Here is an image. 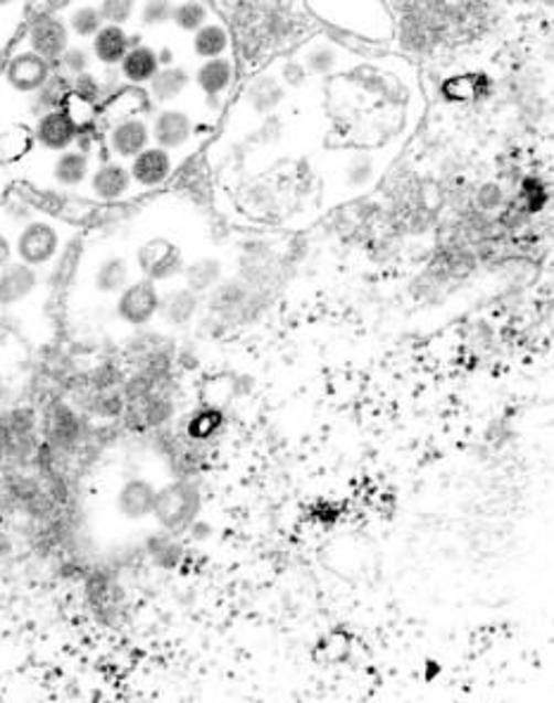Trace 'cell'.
I'll list each match as a JSON object with an SVG mask.
<instances>
[{"label":"cell","instance_id":"obj_1","mask_svg":"<svg viewBox=\"0 0 554 703\" xmlns=\"http://www.w3.org/2000/svg\"><path fill=\"white\" fill-rule=\"evenodd\" d=\"M12 257L45 271L67 243V226L51 214H34L10 236Z\"/></svg>","mask_w":554,"mask_h":703},{"label":"cell","instance_id":"obj_2","mask_svg":"<svg viewBox=\"0 0 554 703\" xmlns=\"http://www.w3.org/2000/svg\"><path fill=\"white\" fill-rule=\"evenodd\" d=\"M200 488L187 476H177L167 486L158 488L156 509H152V521L158 528L169 530V533L181 535L191 530L200 513Z\"/></svg>","mask_w":554,"mask_h":703},{"label":"cell","instance_id":"obj_3","mask_svg":"<svg viewBox=\"0 0 554 703\" xmlns=\"http://www.w3.org/2000/svg\"><path fill=\"white\" fill-rule=\"evenodd\" d=\"M41 440L57 455H74L88 440L86 414L65 400H51L39 418Z\"/></svg>","mask_w":554,"mask_h":703},{"label":"cell","instance_id":"obj_4","mask_svg":"<svg viewBox=\"0 0 554 703\" xmlns=\"http://www.w3.org/2000/svg\"><path fill=\"white\" fill-rule=\"evenodd\" d=\"M131 262L138 276L164 286L174 284L181 276L183 267H187V255H183V247L177 241L167 236H150L143 243H138Z\"/></svg>","mask_w":554,"mask_h":703},{"label":"cell","instance_id":"obj_5","mask_svg":"<svg viewBox=\"0 0 554 703\" xmlns=\"http://www.w3.org/2000/svg\"><path fill=\"white\" fill-rule=\"evenodd\" d=\"M79 195L88 202H94V205L110 207L131 200L134 195H138V191L131 181L129 164L115 158H105L90 169Z\"/></svg>","mask_w":554,"mask_h":703},{"label":"cell","instance_id":"obj_6","mask_svg":"<svg viewBox=\"0 0 554 703\" xmlns=\"http://www.w3.org/2000/svg\"><path fill=\"white\" fill-rule=\"evenodd\" d=\"M160 292L162 288L152 280L138 276L131 278L129 284L121 288V292L115 295L113 315L119 323H125L127 328H146L152 326L158 319L160 309Z\"/></svg>","mask_w":554,"mask_h":703},{"label":"cell","instance_id":"obj_7","mask_svg":"<svg viewBox=\"0 0 554 703\" xmlns=\"http://www.w3.org/2000/svg\"><path fill=\"white\" fill-rule=\"evenodd\" d=\"M72 43L70 26L65 22V14H60L55 10L39 12L32 22L26 24L24 36H22V49L32 51L41 55L49 62H57V57L65 53L67 45Z\"/></svg>","mask_w":554,"mask_h":703},{"label":"cell","instance_id":"obj_8","mask_svg":"<svg viewBox=\"0 0 554 703\" xmlns=\"http://www.w3.org/2000/svg\"><path fill=\"white\" fill-rule=\"evenodd\" d=\"M127 164H129V174L138 193L164 189V185L174 179L177 167H179L177 152H169L156 143L143 148Z\"/></svg>","mask_w":554,"mask_h":703},{"label":"cell","instance_id":"obj_9","mask_svg":"<svg viewBox=\"0 0 554 703\" xmlns=\"http://www.w3.org/2000/svg\"><path fill=\"white\" fill-rule=\"evenodd\" d=\"M53 62L43 60L41 55L20 49L18 53H12L3 67V84L14 93V96H32L34 90H39L49 76L53 74Z\"/></svg>","mask_w":554,"mask_h":703},{"label":"cell","instance_id":"obj_10","mask_svg":"<svg viewBox=\"0 0 554 703\" xmlns=\"http://www.w3.org/2000/svg\"><path fill=\"white\" fill-rule=\"evenodd\" d=\"M150 140V121L141 115H129L115 119L103 134V146L107 158L129 162L138 152L148 148Z\"/></svg>","mask_w":554,"mask_h":703},{"label":"cell","instance_id":"obj_11","mask_svg":"<svg viewBox=\"0 0 554 703\" xmlns=\"http://www.w3.org/2000/svg\"><path fill=\"white\" fill-rule=\"evenodd\" d=\"M32 143L41 152H63L76 143V136H79V124L72 117L70 109L63 105L57 109H51L41 117L34 119L32 124Z\"/></svg>","mask_w":554,"mask_h":703},{"label":"cell","instance_id":"obj_12","mask_svg":"<svg viewBox=\"0 0 554 703\" xmlns=\"http://www.w3.org/2000/svg\"><path fill=\"white\" fill-rule=\"evenodd\" d=\"M193 136H195V121L187 109L181 107L164 105L158 109L156 117H152L150 121V140L169 152L187 150Z\"/></svg>","mask_w":554,"mask_h":703},{"label":"cell","instance_id":"obj_13","mask_svg":"<svg viewBox=\"0 0 554 703\" xmlns=\"http://www.w3.org/2000/svg\"><path fill=\"white\" fill-rule=\"evenodd\" d=\"M43 288L39 269L20 259H10L0 267V309H18Z\"/></svg>","mask_w":554,"mask_h":703},{"label":"cell","instance_id":"obj_14","mask_svg":"<svg viewBox=\"0 0 554 703\" xmlns=\"http://www.w3.org/2000/svg\"><path fill=\"white\" fill-rule=\"evenodd\" d=\"M158 486L150 478L134 476L127 478L115 492V513L127 523H143L152 519V509H156Z\"/></svg>","mask_w":554,"mask_h":703},{"label":"cell","instance_id":"obj_15","mask_svg":"<svg viewBox=\"0 0 554 703\" xmlns=\"http://www.w3.org/2000/svg\"><path fill=\"white\" fill-rule=\"evenodd\" d=\"M94 169V158L79 148H67L63 152H53L49 162V183L51 191L57 193H79Z\"/></svg>","mask_w":554,"mask_h":703},{"label":"cell","instance_id":"obj_16","mask_svg":"<svg viewBox=\"0 0 554 703\" xmlns=\"http://www.w3.org/2000/svg\"><path fill=\"white\" fill-rule=\"evenodd\" d=\"M203 307V295H198L189 286H169L160 292V309L158 319L169 331H181L191 326Z\"/></svg>","mask_w":554,"mask_h":703},{"label":"cell","instance_id":"obj_17","mask_svg":"<svg viewBox=\"0 0 554 703\" xmlns=\"http://www.w3.org/2000/svg\"><path fill=\"white\" fill-rule=\"evenodd\" d=\"M131 278H134V262L121 253H107L94 264V267H90L88 286H90V292L98 295V298L115 300V295L121 292V288H125Z\"/></svg>","mask_w":554,"mask_h":703},{"label":"cell","instance_id":"obj_18","mask_svg":"<svg viewBox=\"0 0 554 703\" xmlns=\"http://www.w3.org/2000/svg\"><path fill=\"white\" fill-rule=\"evenodd\" d=\"M193 82L207 103H217L224 98L236 82V62L231 55H220L210 60H200V65L193 72Z\"/></svg>","mask_w":554,"mask_h":703},{"label":"cell","instance_id":"obj_19","mask_svg":"<svg viewBox=\"0 0 554 703\" xmlns=\"http://www.w3.org/2000/svg\"><path fill=\"white\" fill-rule=\"evenodd\" d=\"M86 599L94 606V611L100 618L119 616V608L125 604V589L117 583V577L107 571H90L86 575Z\"/></svg>","mask_w":554,"mask_h":703},{"label":"cell","instance_id":"obj_20","mask_svg":"<svg viewBox=\"0 0 554 703\" xmlns=\"http://www.w3.org/2000/svg\"><path fill=\"white\" fill-rule=\"evenodd\" d=\"M160 67L162 65L158 57V49H152V45L148 43H138V45H131L127 55L121 57V62L117 65V74L121 84H127L131 88H146Z\"/></svg>","mask_w":554,"mask_h":703},{"label":"cell","instance_id":"obj_21","mask_svg":"<svg viewBox=\"0 0 554 703\" xmlns=\"http://www.w3.org/2000/svg\"><path fill=\"white\" fill-rule=\"evenodd\" d=\"M88 49L90 55H94V62H98L103 70H115L131 49L129 31L127 26L119 24H103L96 31V36L88 41Z\"/></svg>","mask_w":554,"mask_h":703},{"label":"cell","instance_id":"obj_22","mask_svg":"<svg viewBox=\"0 0 554 703\" xmlns=\"http://www.w3.org/2000/svg\"><path fill=\"white\" fill-rule=\"evenodd\" d=\"M193 82V74L183 67V65H167V67H160L158 74L152 76V79L148 82L146 86V96L152 105H172L174 100H179L183 93L189 90Z\"/></svg>","mask_w":554,"mask_h":703},{"label":"cell","instance_id":"obj_23","mask_svg":"<svg viewBox=\"0 0 554 703\" xmlns=\"http://www.w3.org/2000/svg\"><path fill=\"white\" fill-rule=\"evenodd\" d=\"M125 393L119 387H103V390H86L79 400V409L88 416L96 418L100 424H115V420H121V414H125Z\"/></svg>","mask_w":554,"mask_h":703},{"label":"cell","instance_id":"obj_24","mask_svg":"<svg viewBox=\"0 0 554 703\" xmlns=\"http://www.w3.org/2000/svg\"><path fill=\"white\" fill-rule=\"evenodd\" d=\"M70 98V79L65 74H60L57 70H53V74L49 76V82H45L39 90H34L32 96L24 98V105H26V115L36 119L45 113H51V109H57L63 107Z\"/></svg>","mask_w":554,"mask_h":703},{"label":"cell","instance_id":"obj_25","mask_svg":"<svg viewBox=\"0 0 554 703\" xmlns=\"http://www.w3.org/2000/svg\"><path fill=\"white\" fill-rule=\"evenodd\" d=\"M191 51L198 60H210L228 55L231 51V31L224 22L210 20L200 26L195 34H191Z\"/></svg>","mask_w":554,"mask_h":703},{"label":"cell","instance_id":"obj_26","mask_svg":"<svg viewBox=\"0 0 554 703\" xmlns=\"http://www.w3.org/2000/svg\"><path fill=\"white\" fill-rule=\"evenodd\" d=\"M224 264L217 257H198L193 262H187V267L181 271L183 286H189L198 295H205L222 284Z\"/></svg>","mask_w":554,"mask_h":703},{"label":"cell","instance_id":"obj_27","mask_svg":"<svg viewBox=\"0 0 554 703\" xmlns=\"http://www.w3.org/2000/svg\"><path fill=\"white\" fill-rule=\"evenodd\" d=\"M286 98V88L279 82V76H257V79L245 90V103H248L251 113L257 117L269 115L271 109L281 105Z\"/></svg>","mask_w":554,"mask_h":703},{"label":"cell","instance_id":"obj_28","mask_svg":"<svg viewBox=\"0 0 554 703\" xmlns=\"http://www.w3.org/2000/svg\"><path fill=\"white\" fill-rule=\"evenodd\" d=\"M65 22L70 26V34L76 41H90L96 31L105 24L98 3H74L65 12Z\"/></svg>","mask_w":554,"mask_h":703},{"label":"cell","instance_id":"obj_29","mask_svg":"<svg viewBox=\"0 0 554 703\" xmlns=\"http://www.w3.org/2000/svg\"><path fill=\"white\" fill-rule=\"evenodd\" d=\"M300 60H302V65L307 67V72H310V76H329V74L341 70L345 55L333 43H315L305 51V55Z\"/></svg>","mask_w":554,"mask_h":703},{"label":"cell","instance_id":"obj_30","mask_svg":"<svg viewBox=\"0 0 554 703\" xmlns=\"http://www.w3.org/2000/svg\"><path fill=\"white\" fill-rule=\"evenodd\" d=\"M143 550L152 564L160 566V568H174L181 561V544H179L177 535L169 533V530H162V528L158 530V533L146 537Z\"/></svg>","mask_w":554,"mask_h":703},{"label":"cell","instance_id":"obj_31","mask_svg":"<svg viewBox=\"0 0 554 703\" xmlns=\"http://www.w3.org/2000/svg\"><path fill=\"white\" fill-rule=\"evenodd\" d=\"M210 8L205 0H179L172 10V22L183 34H195V31L210 22Z\"/></svg>","mask_w":554,"mask_h":703},{"label":"cell","instance_id":"obj_32","mask_svg":"<svg viewBox=\"0 0 554 703\" xmlns=\"http://www.w3.org/2000/svg\"><path fill=\"white\" fill-rule=\"evenodd\" d=\"M222 428V412L217 406H205L191 416V420L187 424V437L193 443H210L214 435L220 433Z\"/></svg>","mask_w":554,"mask_h":703},{"label":"cell","instance_id":"obj_33","mask_svg":"<svg viewBox=\"0 0 554 703\" xmlns=\"http://www.w3.org/2000/svg\"><path fill=\"white\" fill-rule=\"evenodd\" d=\"M70 93L76 100H82L86 105H94V107H98L100 103L107 100L103 76L96 74L94 70L72 76V79H70Z\"/></svg>","mask_w":554,"mask_h":703},{"label":"cell","instance_id":"obj_34","mask_svg":"<svg viewBox=\"0 0 554 703\" xmlns=\"http://www.w3.org/2000/svg\"><path fill=\"white\" fill-rule=\"evenodd\" d=\"M60 74H65L67 79L76 74H84L90 67H94V55H90V49L84 43H70L65 53L57 57V62L53 65Z\"/></svg>","mask_w":554,"mask_h":703},{"label":"cell","instance_id":"obj_35","mask_svg":"<svg viewBox=\"0 0 554 703\" xmlns=\"http://www.w3.org/2000/svg\"><path fill=\"white\" fill-rule=\"evenodd\" d=\"M172 10L174 0H143V3H138L136 18L146 29H160L172 22Z\"/></svg>","mask_w":554,"mask_h":703},{"label":"cell","instance_id":"obj_36","mask_svg":"<svg viewBox=\"0 0 554 703\" xmlns=\"http://www.w3.org/2000/svg\"><path fill=\"white\" fill-rule=\"evenodd\" d=\"M374 174L376 171H374L372 158H364V155H360V158H352L348 162V167L343 169V185L352 191H364L366 185H372Z\"/></svg>","mask_w":554,"mask_h":703},{"label":"cell","instance_id":"obj_37","mask_svg":"<svg viewBox=\"0 0 554 703\" xmlns=\"http://www.w3.org/2000/svg\"><path fill=\"white\" fill-rule=\"evenodd\" d=\"M105 24L129 26L136 20L138 0H98Z\"/></svg>","mask_w":554,"mask_h":703},{"label":"cell","instance_id":"obj_38","mask_svg":"<svg viewBox=\"0 0 554 703\" xmlns=\"http://www.w3.org/2000/svg\"><path fill=\"white\" fill-rule=\"evenodd\" d=\"M279 82L288 88H302L307 82H310V72L302 65V60H286L281 62L279 70Z\"/></svg>","mask_w":554,"mask_h":703},{"label":"cell","instance_id":"obj_39","mask_svg":"<svg viewBox=\"0 0 554 703\" xmlns=\"http://www.w3.org/2000/svg\"><path fill=\"white\" fill-rule=\"evenodd\" d=\"M10 259H14L12 257V243H10L8 233L0 228V267H3V264L10 262Z\"/></svg>","mask_w":554,"mask_h":703},{"label":"cell","instance_id":"obj_40","mask_svg":"<svg viewBox=\"0 0 554 703\" xmlns=\"http://www.w3.org/2000/svg\"><path fill=\"white\" fill-rule=\"evenodd\" d=\"M6 466V430H3V420H0V471Z\"/></svg>","mask_w":554,"mask_h":703},{"label":"cell","instance_id":"obj_41","mask_svg":"<svg viewBox=\"0 0 554 703\" xmlns=\"http://www.w3.org/2000/svg\"><path fill=\"white\" fill-rule=\"evenodd\" d=\"M22 3V0H0V10H10V8H18Z\"/></svg>","mask_w":554,"mask_h":703}]
</instances>
